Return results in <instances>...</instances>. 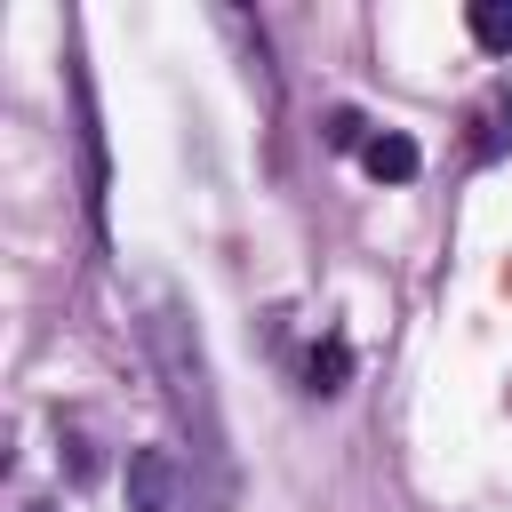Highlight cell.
<instances>
[{
	"mask_svg": "<svg viewBox=\"0 0 512 512\" xmlns=\"http://www.w3.org/2000/svg\"><path fill=\"white\" fill-rule=\"evenodd\" d=\"M304 376H312V392H344V376H352V344H344V336H328V344L312 352V368H304Z\"/></svg>",
	"mask_w": 512,
	"mask_h": 512,
	"instance_id": "8992f818",
	"label": "cell"
},
{
	"mask_svg": "<svg viewBox=\"0 0 512 512\" xmlns=\"http://www.w3.org/2000/svg\"><path fill=\"white\" fill-rule=\"evenodd\" d=\"M128 504L136 512H224V488L200 480L192 464H176L168 448H136L128 456Z\"/></svg>",
	"mask_w": 512,
	"mask_h": 512,
	"instance_id": "7a4b0ae2",
	"label": "cell"
},
{
	"mask_svg": "<svg viewBox=\"0 0 512 512\" xmlns=\"http://www.w3.org/2000/svg\"><path fill=\"white\" fill-rule=\"evenodd\" d=\"M16 512H48V504H16Z\"/></svg>",
	"mask_w": 512,
	"mask_h": 512,
	"instance_id": "ba28073f",
	"label": "cell"
},
{
	"mask_svg": "<svg viewBox=\"0 0 512 512\" xmlns=\"http://www.w3.org/2000/svg\"><path fill=\"white\" fill-rule=\"evenodd\" d=\"M512 152V96H488L480 104V136H472V160H504Z\"/></svg>",
	"mask_w": 512,
	"mask_h": 512,
	"instance_id": "5b68a950",
	"label": "cell"
},
{
	"mask_svg": "<svg viewBox=\"0 0 512 512\" xmlns=\"http://www.w3.org/2000/svg\"><path fill=\"white\" fill-rule=\"evenodd\" d=\"M320 136H328V144H336V152H360V144H368V136H376V128H368V120H360V112H352V104H336V112H328V128H320Z\"/></svg>",
	"mask_w": 512,
	"mask_h": 512,
	"instance_id": "52a82bcc",
	"label": "cell"
},
{
	"mask_svg": "<svg viewBox=\"0 0 512 512\" xmlns=\"http://www.w3.org/2000/svg\"><path fill=\"white\" fill-rule=\"evenodd\" d=\"M144 344H152V368L168 376V408H176V424L192 432V464L224 488V416H216V392H208V352H200L192 312L160 296L152 320H144Z\"/></svg>",
	"mask_w": 512,
	"mask_h": 512,
	"instance_id": "6da1fadb",
	"label": "cell"
},
{
	"mask_svg": "<svg viewBox=\"0 0 512 512\" xmlns=\"http://www.w3.org/2000/svg\"><path fill=\"white\" fill-rule=\"evenodd\" d=\"M360 168H368L376 184H408V176L424 168V152H416V136H408V128H376V136L360 144Z\"/></svg>",
	"mask_w": 512,
	"mask_h": 512,
	"instance_id": "3957f363",
	"label": "cell"
},
{
	"mask_svg": "<svg viewBox=\"0 0 512 512\" xmlns=\"http://www.w3.org/2000/svg\"><path fill=\"white\" fill-rule=\"evenodd\" d=\"M464 24H472V40H480V56H512V0H472Z\"/></svg>",
	"mask_w": 512,
	"mask_h": 512,
	"instance_id": "277c9868",
	"label": "cell"
}]
</instances>
